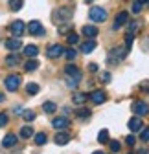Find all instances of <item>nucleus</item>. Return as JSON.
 Instances as JSON below:
<instances>
[{"label":"nucleus","instance_id":"1","mask_svg":"<svg viewBox=\"0 0 149 154\" xmlns=\"http://www.w3.org/2000/svg\"><path fill=\"white\" fill-rule=\"evenodd\" d=\"M88 17H90V20L92 22H105L107 20V11L103 8H90L88 11Z\"/></svg>","mask_w":149,"mask_h":154},{"label":"nucleus","instance_id":"2","mask_svg":"<svg viewBox=\"0 0 149 154\" xmlns=\"http://www.w3.org/2000/svg\"><path fill=\"white\" fill-rule=\"evenodd\" d=\"M72 13H74V9H72V8H59L57 11L53 13V18H55L57 22H66L68 18L72 17Z\"/></svg>","mask_w":149,"mask_h":154},{"label":"nucleus","instance_id":"3","mask_svg":"<svg viewBox=\"0 0 149 154\" xmlns=\"http://www.w3.org/2000/svg\"><path fill=\"white\" fill-rule=\"evenodd\" d=\"M21 75H8L6 77V81H4V85H6V88L9 90V92H15V90H18V86H21Z\"/></svg>","mask_w":149,"mask_h":154},{"label":"nucleus","instance_id":"4","mask_svg":"<svg viewBox=\"0 0 149 154\" xmlns=\"http://www.w3.org/2000/svg\"><path fill=\"white\" fill-rule=\"evenodd\" d=\"M133 112L136 116H140V118H144V116L149 114V105L145 101H135L133 103Z\"/></svg>","mask_w":149,"mask_h":154},{"label":"nucleus","instance_id":"5","mask_svg":"<svg viewBox=\"0 0 149 154\" xmlns=\"http://www.w3.org/2000/svg\"><path fill=\"white\" fill-rule=\"evenodd\" d=\"M9 31L13 33V37H17V38H18V37H21V35L26 31V26H24V22H22V20H13V22H11V26H9Z\"/></svg>","mask_w":149,"mask_h":154},{"label":"nucleus","instance_id":"6","mask_svg":"<svg viewBox=\"0 0 149 154\" xmlns=\"http://www.w3.org/2000/svg\"><path fill=\"white\" fill-rule=\"evenodd\" d=\"M129 22V13L127 11H122V13H118L116 15V18H114V24H113V29H120L122 26H125Z\"/></svg>","mask_w":149,"mask_h":154},{"label":"nucleus","instance_id":"7","mask_svg":"<svg viewBox=\"0 0 149 154\" xmlns=\"http://www.w3.org/2000/svg\"><path fill=\"white\" fill-rule=\"evenodd\" d=\"M125 55H127V50L125 48H114V50H110V53H109V61H113V63L122 61Z\"/></svg>","mask_w":149,"mask_h":154},{"label":"nucleus","instance_id":"8","mask_svg":"<svg viewBox=\"0 0 149 154\" xmlns=\"http://www.w3.org/2000/svg\"><path fill=\"white\" fill-rule=\"evenodd\" d=\"M63 53H65V48L61 44H52L48 48V51H46V55L50 57V59H57V57H61Z\"/></svg>","mask_w":149,"mask_h":154},{"label":"nucleus","instance_id":"9","mask_svg":"<svg viewBox=\"0 0 149 154\" xmlns=\"http://www.w3.org/2000/svg\"><path fill=\"white\" fill-rule=\"evenodd\" d=\"M28 31L31 33V35H44V28H43V24L39 22V20H31L30 24H28Z\"/></svg>","mask_w":149,"mask_h":154},{"label":"nucleus","instance_id":"10","mask_svg":"<svg viewBox=\"0 0 149 154\" xmlns=\"http://www.w3.org/2000/svg\"><path fill=\"white\" fill-rule=\"evenodd\" d=\"M88 99L94 103V105H101V103H105V99H107V95H105V92H101V90H96V92H92L90 95H88Z\"/></svg>","mask_w":149,"mask_h":154},{"label":"nucleus","instance_id":"11","mask_svg":"<svg viewBox=\"0 0 149 154\" xmlns=\"http://www.w3.org/2000/svg\"><path fill=\"white\" fill-rule=\"evenodd\" d=\"M68 125H70V121H68V118H55L53 121H52V127L55 128V130H65V128H68Z\"/></svg>","mask_w":149,"mask_h":154},{"label":"nucleus","instance_id":"12","mask_svg":"<svg viewBox=\"0 0 149 154\" xmlns=\"http://www.w3.org/2000/svg\"><path fill=\"white\" fill-rule=\"evenodd\" d=\"M142 127H144V123H142L140 116H135V118L129 119V128H131V132H142Z\"/></svg>","mask_w":149,"mask_h":154},{"label":"nucleus","instance_id":"13","mask_svg":"<svg viewBox=\"0 0 149 154\" xmlns=\"http://www.w3.org/2000/svg\"><path fill=\"white\" fill-rule=\"evenodd\" d=\"M65 73L68 77H74V79H79L81 81V70L78 66H74V64H66L65 66Z\"/></svg>","mask_w":149,"mask_h":154},{"label":"nucleus","instance_id":"14","mask_svg":"<svg viewBox=\"0 0 149 154\" xmlns=\"http://www.w3.org/2000/svg\"><path fill=\"white\" fill-rule=\"evenodd\" d=\"M6 48L9 50V51H18V50H21L22 48V42H21V38H8V41H6Z\"/></svg>","mask_w":149,"mask_h":154},{"label":"nucleus","instance_id":"15","mask_svg":"<svg viewBox=\"0 0 149 154\" xmlns=\"http://www.w3.org/2000/svg\"><path fill=\"white\" fill-rule=\"evenodd\" d=\"M94 50H96V41H94V38H88L87 42L81 44V51L83 53H92Z\"/></svg>","mask_w":149,"mask_h":154},{"label":"nucleus","instance_id":"16","mask_svg":"<svg viewBox=\"0 0 149 154\" xmlns=\"http://www.w3.org/2000/svg\"><path fill=\"white\" fill-rule=\"evenodd\" d=\"M15 145H17V136H15V134H8V136H4V140H2V147L9 149V147H15Z\"/></svg>","mask_w":149,"mask_h":154},{"label":"nucleus","instance_id":"17","mask_svg":"<svg viewBox=\"0 0 149 154\" xmlns=\"http://www.w3.org/2000/svg\"><path fill=\"white\" fill-rule=\"evenodd\" d=\"M6 64H8V66H18V64H21V55H18V53L8 55V57H6Z\"/></svg>","mask_w":149,"mask_h":154},{"label":"nucleus","instance_id":"18","mask_svg":"<svg viewBox=\"0 0 149 154\" xmlns=\"http://www.w3.org/2000/svg\"><path fill=\"white\" fill-rule=\"evenodd\" d=\"M83 35L85 37H88V38H94V37H98V28L96 26H83Z\"/></svg>","mask_w":149,"mask_h":154},{"label":"nucleus","instance_id":"19","mask_svg":"<svg viewBox=\"0 0 149 154\" xmlns=\"http://www.w3.org/2000/svg\"><path fill=\"white\" fill-rule=\"evenodd\" d=\"M87 99H88V95L87 94H81V92H78V94H74V97H72V101H74V105H85L87 103Z\"/></svg>","mask_w":149,"mask_h":154},{"label":"nucleus","instance_id":"20","mask_svg":"<svg viewBox=\"0 0 149 154\" xmlns=\"http://www.w3.org/2000/svg\"><path fill=\"white\" fill-rule=\"evenodd\" d=\"M53 141H55V143H57V145H66V143L70 141V136H68V134H66V132H59V134H57V136H55V138H53Z\"/></svg>","mask_w":149,"mask_h":154},{"label":"nucleus","instance_id":"21","mask_svg":"<svg viewBox=\"0 0 149 154\" xmlns=\"http://www.w3.org/2000/svg\"><path fill=\"white\" fill-rule=\"evenodd\" d=\"M37 53H39V48H37L35 44L24 46V55H28V57H37Z\"/></svg>","mask_w":149,"mask_h":154},{"label":"nucleus","instance_id":"22","mask_svg":"<svg viewBox=\"0 0 149 154\" xmlns=\"http://www.w3.org/2000/svg\"><path fill=\"white\" fill-rule=\"evenodd\" d=\"M31 136H33V128H31L30 125H24V127L21 128V138L26 140V138H31Z\"/></svg>","mask_w":149,"mask_h":154},{"label":"nucleus","instance_id":"23","mask_svg":"<svg viewBox=\"0 0 149 154\" xmlns=\"http://www.w3.org/2000/svg\"><path fill=\"white\" fill-rule=\"evenodd\" d=\"M43 110H44L46 114H53L55 110H57V105H55L53 101H46V103L43 105Z\"/></svg>","mask_w":149,"mask_h":154},{"label":"nucleus","instance_id":"24","mask_svg":"<svg viewBox=\"0 0 149 154\" xmlns=\"http://www.w3.org/2000/svg\"><path fill=\"white\" fill-rule=\"evenodd\" d=\"M22 6H24V0H9V9H11V11L22 9Z\"/></svg>","mask_w":149,"mask_h":154},{"label":"nucleus","instance_id":"25","mask_svg":"<svg viewBox=\"0 0 149 154\" xmlns=\"http://www.w3.org/2000/svg\"><path fill=\"white\" fill-rule=\"evenodd\" d=\"M26 92H28L30 95L39 94V85H37V83H28V85H26Z\"/></svg>","mask_w":149,"mask_h":154},{"label":"nucleus","instance_id":"26","mask_svg":"<svg viewBox=\"0 0 149 154\" xmlns=\"http://www.w3.org/2000/svg\"><path fill=\"white\" fill-rule=\"evenodd\" d=\"M37 66H39V63H37L35 59H31V61H28V63L24 64V70H26V72H33V70H37Z\"/></svg>","mask_w":149,"mask_h":154},{"label":"nucleus","instance_id":"27","mask_svg":"<svg viewBox=\"0 0 149 154\" xmlns=\"http://www.w3.org/2000/svg\"><path fill=\"white\" fill-rule=\"evenodd\" d=\"M46 140H48V138H46V134H44V132L35 134V143H37V145H44V143H46Z\"/></svg>","mask_w":149,"mask_h":154},{"label":"nucleus","instance_id":"28","mask_svg":"<svg viewBox=\"0 0 149 154\" xmlns=\"http://www.w3.org/2000/svg\"><path fill=\"white\" fill-rule=\"evenodd\" d=\"M98 141L100 143H107L109 141V132L103 128V130H100V134H98Z\"/></svg>","mask_w":149,"mask_h":154},{"label":"nucleus","instance_id":"29","mask_svg":"<svg viewBox=\"0 0 149 154\" xmlns=\"http://www.w3.org/2000/svg\"><path fill=\"white\" fill-rule=\"evenodd\" d=\"M65 55H66V59H68V61H74V59L78 57V51L74 50V48H68V50H65Z\"/></svg>","mask_w":149,"mask_h":154},{"label":"nucleus","instance_id":"30","mask_svg":"<svg viewBox=\"0 0 149 154\" xmlns=\"http://www.w3.org/2000/svg\"><path fill=\"white\" fill-rule=\"evenodd\" d=\"M78 85H79V79H74V77H68L66 75V86L68 88H76Z\"/></svg>","mask_w":149,"mask_h":154},{"label":"nucleus","instance_id":"31","mask_svg":"<svg viewBox=\"0 0 149 154\" xmlns=\"http://www.w3.org/2000/svg\"><path fill=\"white\" fill-rule=\"evenodd\" d=\"M133 37H135L133 33H127V35H125V50H127V51L131 50V46H133Z\"/></svg>","mask_w":149,"mask_h":154},{"label":"nucleus","instance_id":"32","mask_svg":"<svg viewBox=\"0 0 149 154\" xmlns=\"http://www.w3.org/2000/svg\"><path fill=\"white\" fill-rule=\"evenodd\" d=\"M22 116H24L26 121H33V119H35V112H33V110H24Z\"/></svg>","mask_w":149,"mask_h":154},{"label":"nucleus","instance_id":"33","mask_svg":"<svg viewBox=\"0 0 149 154\" xmlns=\"http://www.w3.org/2000/svg\"><path fill=\"white\" fill-rule=\"evenodd\" d=\"M142 8H144V4L140 2V0H136V2L133 4V13H135V15H138V13L142 11Z\"/></svg>","mask_w":149,"mask_h":154},{"label":"nucleus","instance_id":"34","mask_svg":"<svg viewBox=\"0 0 149 154\" xmlns=\"http://www.w3.org/2000/svg\"><path fill=\"white\" fill-rule=\"evenodd\" d=\"M76 114H78V118H88V116H90V110H88V108H79Z\"/></svg>","mask_w":149,"mask_h":154},{"label":"nucleus","instance_id":"35","mask_svg":"<svg viewBox=\"0 0 149 154\" xmlns=\"http://www.w3.org/2000/svg\"><path fill=\"white\" fill-rule=\"evenodd\" d=\"M66 38H68V42H70V44H76V42L79 41V37H78L76 33H68V37H66Z\"/></svg>","mask_w":149,"mask_h":154},{"label":"nucleus","instance_id":"36","mask_svg":"<svg viewBox=\"0 0 149 154\" xmlns=\"http://www.w3.org/2000/svg\"><path fill=\"white\" fill-rule=\"evenodd\" d=\"M4 125H8V114L0 112V128H2Z\"/></svg>","mask_w":149,"mask_h":154},{"label":"nucleus","instance_id":"37","mask_svg":"<svg viewBox=\"0 0 149 154\" xmlns=\"http://www.w3.org/2000/svg\"><path fill=\"white\" fill-rule=\"evenodd\" d=\"M110 150H113V152H120V143L118 141H110Z\"/></svg>","mask_w":149,"mask_h":154},{"label":"nucleus","instance_id":"38","mask_svg":"<svg viewBox=\"0 0 149 154\" xmlns=\"http://www.w3.org/2000/svg\"><path fill=\"white\" fill-rule=\"evenodd\" d=\"M101 81H103V83H109V81H110V73H109V72H103V73H101Z\"/></svg>","mask_w":149,"mask_h":154},{"label":"nucleus","instance_id":"39","mask_svg":"<svg viewBox=\"0 0 149 154\" xmlns=\"http://www.w3.org/2000/svg\"><path fill=\"white\" fill-rule=\"evenodd\" d=\"M142 141H149V128L142 130Z\"/></svg>","mask_w":149,"mask_h":154},{"label":"nucleus","instance_id":"40","mask_svg":"<svg viewBox=\"0 0 149 154\" xmlns=\"http://www.w3.org/2000/svg\"><path fill=\"white\" fill-rule=\"evenodd\" d=\"M125 141H127V145H131V147H133V145L136 143V138H135V136H127V140H125Z\"/></svg>","mask_w":149,"mask_h":154},{"label":"nucleus","instance_id":"41","mask_svg":"<svg viewBox=\"0 0 149 154\" xmlns=\"http://www.w3.org/2000/svg\"><path fill=\"white\" fill-rule=\"evenodd\" d=\"M136 28H138V24H136V22H129V33H133Z\"/></svg>","mask_w":149,"mask_h":154},{"label":"nucleus","instance_id":"42","mask_svg":"<svg viewBox=\"0 0 149 154\" xmlns=\"http://www.w3.org/2000/svg\"><path fill=\"white\" fill-rule=\"evenodd\" d=\"M88 70H90L92 73H94V72H98V64H96V63H90V64H88Z\"/></svg>","mask_w":149,"mask_h":154},{"label":"nucleus","instance_id":"43","mask_svg":"<svg viewBox=\"0 0 149 154\" xmlns=\"http://www.w3.org/2000/svg\"><path fill=\"white\" fill-rule=\"evenodd\" d=\"M15 114H22V108L21 106H15Z\"/></svg>","mask_w":149,"mask_h":154},{"label":"nucleus","instance_id":"44","mask_svg":"<svg viewBox=\"0 0 149 154\" xmlns=\"http://www.w3.org/2000/svg\"><path fill=\"white\" fill-rule=\"evenodd\" d=\"M4 99H6V97H4V94H0V103H4Z\"/></svg>","mask_w":149,"mask_h":154},{"label":"nucleus","instance_id":"45","mask_svg":"<svg viewBox=\"0 0 149 154\" xmlns=\"http://www.w3.org/2000/svg\"><path fill=\"white\" fill-rule=\"evenodd\" d=\"M94 154H105V152H101V150H98V152H94Z\"/></svg>","mask_w":149,"mask_h":154},{"label":"nucleus","instance_id":"46","mask_svg":"<svg viewBox=\"0 0 149 154\" xmlns=\"http://www.w3.org/2000/svg\"><path fill=\"white\" fill-rule=\"evenodd\" d=\"M85 2H92V0H85Z\"/></svg>","mask_w":149,"mask_h":154}]
</instances>
